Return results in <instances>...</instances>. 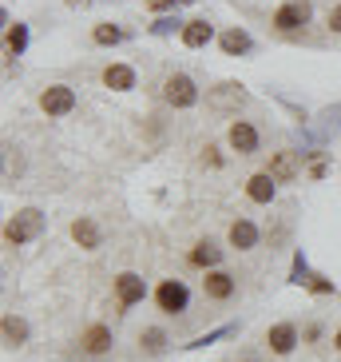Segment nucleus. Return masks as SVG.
Here are the masks:
<instances>
[{
    "label": "nucleus",
    "instance_id": "1",
    "mask_svg": "<svg viewBox=\"0 0 341 362\" xmlns=\"http://www.w3.org/2000/svg\"><path fill=\"white\" fill-rule=\"evenodd\" d=\"M40 231H44V215H40L36 207H28V211H20L16 219H8L4 239H8L13 247H20V243H28V239H36Z\"/></svg>",
    "mask_w": 341,
    "mask_h": 362
},
{
    "label": "nucleus",
    "instance_id": "2",
    "mask_svg": "<svg viewBox=\"0 0 341 362\" xmlns=\"http://www.w3.org/2000/svg\"><path fill=\"white\" fill-rule=\"evenodd\" d=\"M163 96H167L170 108H191V104L198 100V88H195V80H191V76L175 72V76H167V84H163Z\"/></svg>",
    "mask_w": 341,
    "mask_h": 362
},
{
    "label": "nucleus",
    "instance_id": "3",
    "mask_svg": "<svg viewBox=\"0 0 341 362\" xmlns=\"http://www.w3.org/2000/svg\"><path fill=\"white\" fill-rule=\"evenodd\" d=\"M40 108H44L48 116H68L75 108V92L68 84H52V88L40 92Z\"/></svg>",
    "mask_w": 341,
    "mask_h": 362
},
{
    "label": "nucleus",
    "instance_id": "4",
    "mask_svg": "<svg viewBox=\"0 0 341 362\" xmlns=\"http://www.w3.org/2000/svg\"><path fill=\"white\" fill-rule=\"evenodd\" d=\"M187 299H191V295H187V287L179 283V279H167V283L155 291V302H159V311L163 314H183Z\"/></svg>",
    "mask_w": 341,
    "mask_h": 362
},
{
    "label": "nucleus",
    "instance_id": "5",
    "mask_svg": "<svg viewBox=\"0 0 341 362\" xmlns=\"http://www.w3.org/2000/svg\"><path fill=\"white\" fill-rule=\"evenodd\" d=\"M274 25L282 32H298L302 25H310V0H286L278 13H274Z\"/></svg>",
    "mask_w": 341,
    "mask_h": 362
},
{
    "label": "nucleus",
    "instance_id": "6",
    "mask_svg": "<svg viewBox=\"0 0 341 362\" xmlns=\"http://www.w3.org/2000/svg\"><path fill=\"white\" fill-rule=\"evenodd\" d=\"M143 295H147V283L135 271H123L115 279V299H119V307H135V302H143Z\"/></svg>",
    "mask_w": 341,
    "mask_h": 362
},
{
    "label": "nucleus",
    "instance_id": "7",
    "mask_svg": "<svg viewBox=\"0 0 341 362\" xmlns=\"http://www.w3.org/2000/svg\"><path fill=\"white\" fill-rule=\"evenodd\" d=\"M226 139H231V148L238 151V155H254L258 151V132L246 120H238V124H231V132H226Z\"/></svg>",
    "mask_w": 341,
    "mask_h": 362
},
{
    "label": "nucleus",
    "instance_id": "8",
    "mask_svg": "<svg viewBox=\"0 0 341 362\" xmlns=\"http://www.w3.org/2000/svg\"><path fill=\"white\" fill-rule=\"evenodd\" d=\"M266 342L274 354H290L293 347H298V326L293 323H278V326H270L266 330Z\"/></svg>",
    "mask_w": 341,
    "mask_h": 362
},
{
    "label": "nucleus",
    "instance_id": "9",
    "mask_svg": "<svg viewBox=\"0 0 341 362\" xmlns=\"http://www.w3.org/2000/svg\"><path fill=\"white\" fill-rule=\"evenodd\" d=\"M203 291H207V299L226 302V299L234 295V275H226V271H207V279H203Z\"/></svg>",
    "mask_w": 341,
    "mask_h": 362
},
{
    "label": "nucleus",
    "instance_id": "10",
    "mask_svg": "<svg viewBox=\"0 0 341 362\" xmlns=\"http://www.w3.org/2000/svg\"><path fill=\"white\" fill-rule=\"evenodd\" d=\"M266 172L274 175V183H290L293 175H298V155H293V151H278V155L270 160Z\"/></svg>",
    "mask_w": 341,
    "mask_h": 362
},
{
    "label": "nucleus",
    "instance_id": "11",
    "mask_svg": "<svg viewBox=\"0 0 341 362\" xmlns=\"http://www.w3.org/2000/svg\"><path fill=\"white\" fill-rule=\"evenodd\" d=\"M80 347H84V354H108L111 350V330L108 326H87L84 338H80Z\"/></svg>",
    "mask_w": 341,
    "mask_h": 362
},
{
    "label": "nucleus",
    "instance_id": "12",
    "mask_svg": "<svg viewBox=\"0 0 341 362\" xmlns=\"http://www.w3.org/2000/svg\"><path fill=\"white\" fill-rule=\"evenodd\" d=\"M72 239H75L84 251H96L99 243H103V231H99L92 219H75V223H72Z\"/></svg>",
    "mask_w": 341,
    "mask_h": 362
},
{
    "label": "nucleus",
    "instance_id": "13",
    "mask_svg": "<svg viewBox=\"0 0 341 362\" xmlns=\"http://www.w3.org/2000/svg\"><path fill=\"white\" fill-rule=\"evenodd\" d=\"M0 335H4V347H24L28 342V323L24 319H16V314H4Z\"/></svg>",
    "mask_w": 341,
    "mask_h": 362
},
{
    "label": "nucleus",
    "instance_id": "14",
    "mask_svg": "<svg viewBox=\"0 0 341 362\" xmlns=\"http://www.w3.org/2000/svg\"><path fill=\"white\" fill-rule=\"evenodd\" d=\"M246 195H250L254 203H270V200H274V175H270V172L250 175V183H246Z\"/></svg>",
    "mask_w": 341,
    "mask_h": 362
},
{
    "label": "nucleus",
    "instance_id": "15",
    "mask_svg": "<svg viewBox=\"0 0 341 362\" xmlns=\"http://www.w3.org/2000/svg\"><path fill=\"white\" fill-rule=\"evenodd\" d=\"M258 243V227L246 223V219H238V223H231V247L238 251H250Z\"/></svg>",
    "mask_w": 341,
    "mask_h": 362
},
{
    "label": "nucleus",
    "instance_id": "16",
    "mask_svg": "<svg viewBox=\"0 0 341 362\" xmlns=\"http://www.w3.org/2000/svg\"><path fill=\"white\" fill-rule=\"evenodd\" d=\"M210 36H215V28H210L207 20H191V25L183 28V44H187V48H203V44H210Z\"/></svg>",
    "mask_w": 341,
    "mask_h": 362
},
{
    "label": "nucleus",
    "instance_id": "17",
    "mask_svg": "<svg viewBox=\"0 0 341 362\" xmlns=\"http://www.w3.org/2000/svg\"><path fill=\"white\" fill-rule=\"evenodd\" d=\"M103 84L115 88V92H127V88H135V72L127 64H111L108 72H103Z\"/></svg>",
    "mask_w": 341,
    "mask_h": 362
},
{
    "label": "nucleus",
    "instance_id": "18",
    "mask_svg": "<svg viewBox=\"0 0 341 362\" xmlns=\"http://www.w3.org/2000/svg\"><path fill=\"white\" fill-rule=\"evenodd\" d=\"M242 100H246V92L238 84H222L219 92H210V104H215V108H231V104L238 108Z\"/></svg>",
    "mask_w": 341,
    "mask_h": 362
},
{
    "label": "nucleus",
    "instance_id": "19",
    "mask_svg": "<svg viewBox=\"0 0 341 362\" xmlns=\"http://www.w3.org/2000/svg\"><path fill=\"white\" fill-rule=\"evenodd\" d=\"M222 52H226V56L250 52V36H246L242 28H231V32H222Z\"/></svg>",
    "mask_w": 341,
    "mask_h": 362
},
{
    "label": "nucleus",
    "instance_id": "20",
    "mask_svg": "<svg viewBox=\"0 0 341 362\" xmlns=\"http://www.w3.org/2000/svg\"><path fill=\"white\" fill-rule=\"evenodd\" d=\"M219 259H222V251L215 247L210 239H203V243H198V247L191 251V263H195V267H215Z\"/></svg>",
    "mask_w": 341,
    "mask_h": 362
},
{
    "label": "nucleus",
    "instance_id": "21",
    "mask_svg": "<svg viewBox=\"0 0 341 362\" xmlns=\"http://www.w3.org/2000/svg\"><path fill=\"white\" fill-rule=\"evenodd\" d=\"M139 347H143L147 354H159V350H167V335H163V330H143Z\"/></svg>",
    "mask_w": 341,
    "mask_h": 362
},
{
    "label": "nucleus",
    "instance_id": "22",
    "mask_svg": "<svg viewBox=\"0 0 341 362\" xmlns=\"http://www.w3.org/2000/svg\"><path fill=\"white\" fill-rule=\"evenodd\" d=\"M24 48H28V28L24 25H13V28H8V52H13V56H20Z\"/></svg>",
    "mask_w": 341,
    "mask_h": 362
},
{
    "label": "nucleus",
    "instance_id": "23",
    "mask_svg": "<svg viewBox=\"0 0 341 362\" xmlns=\"http://www.w3.org/2000/svg\"><path fill=\"white\" fill-rule=\"evenodd\" d=\"M123 32L115 25H96V44H119Z\"/></svg>",
    "mask_w": 341,
    "mask_h": 362
},
{
    "label": "nucleus",
    "instance_id": "24",
    "mask_svg": "<svg viewBox=\"0 0 341 362\" xmlns=\"http://www.w3.org/2000/svg\"><path fill=\"white\" fill-rule=\"evenodd\" d=\"M16 167H20V155H16L13 144H4V179H13Z\"/></svg>",
    "mask_w": 341,
    "mask_h": 362
},
{
    "label": "nucleus",
    "instance_id": "25",
    "mask_svg": "<svg viewBox=\"0 0 341 362\" xmlns=\"http://www.w3.org/2000/svg\"><path fill=\"white\" fill-rule=\"evenodd\" d=\"M310 291H314V295H329L333 287H329L326 279H310Z\"/></svg>",
    "mask_w": 341,
    "mask_h": 362
},
{
    "label": "nucleus",
    "instance_id": "26",
    "mask_svg": "<svg viewBox=\"0 0 341 362\" xmlns=\"http://www.w3.org/2000/svg\"><path fill=\"white\" fill-rule=\"evenodd\" d=\"M329 32H341V4L329 8Z\"/></svg>",
    "mask_w": 341,
    "mask_h": 362
},
{
    "label": "nucleus",
    "instance_id": "27",
    "mask_svg": "<svg viewBox=\"0 0 341 362\" xmlns=\"http://www.w3.org/2000/svg\"><path fill=\"white\" fill-rule=\"evenodd\" d=\"M151 8H170V4H179V0H147Z\"/></svg>",
    "mask_w": 341,
    "mask_h": 362
},
{
    "label": "nucleus",
    "instance_id": "28",
    "mask_svg": "<svg viewBox=\"0 0 341 362\" xmlns=\"http://www.w3.org/2000/svg\"><path fill=\"white\" fill-rule=\"evenodd\" d=\"M333 347H338V350H341V330H338V338H333Z\"/></svg>",
    "mask_w": 341,
    "mask_h": 362
}]
</instances>
